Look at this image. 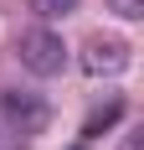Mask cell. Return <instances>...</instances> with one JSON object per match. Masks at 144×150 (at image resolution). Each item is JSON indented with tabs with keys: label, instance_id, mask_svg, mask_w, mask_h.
Returning <instances> with one entry per match:
<instances>
[{
	"label": "cell",
	"instance_id": "cell-1",
	"mask_svg": "<svg viewBox=\"0 0 144 150\" xmlns=\"http://www.w3.org/2000/svg\"><path fill=\"white\" fill-rule=\"evenodd\" d=\"M21 67L26 73H36V78H57L62 67H67V42H62L52 26H31V31H21Z\"/></svg>",
	"mask_w": 144,
	"mask_h": 150
},
{
	"label": "cell",
	"instance_id": "cell-2",
	"mask_svg": "<svg viewBox=\"0 0 144 150\" xmlns=\"http://www.w3.org/2000/svg\"><path fill=\"white\" fill-rule=\"evenodd\" d=\"M129 62H134V47L124 36H87L82 42V73L93 78H118Z\"/></svg>",
	"mask_w": 144,
	"mask_h": 150
},
{
	"label": "cell",
	"instance_id": "cell-3",
	"mask_svg": "<svg viewBox=\"0 0 144 150\" xmlns=\"http://www.w3.org/2000/svg\"><path fill=\"white\" fill-rule=\"evenodd\" d=\"M0 114L15 135H41L46 129V104L36 93H0Z\"/></svg>",
	"mask_w": 144,
	"mask_h": 150
},
{
	"label": "cell",
	"instance_id": "cell-4",
	"mask_svg": "<svg viewBox=\"0 0 144 150\" xmlns=\"http://www.w3.org/2000/svg\"><path fill=\"white\" fill-rule=\"evenodd\" d=\"M118 114H124V104H118V98H108V104H103L98 114H87V124H82V140H93L98 129H108V124H113Z\"/></svg>",
	"mask_w": 144,
	"mask_h": 150
},
{
	"label": "cell",
	"instance_id": "cell-5",
	"mask_svg": "<svg viewBox=\"0 0 144 150\" xmlns=\"http://www.w3.org/2000/svg\"><path fill=\"white\" fill-rule=\"evenodd\" d=\"M26 5L41 16V21H67V16L77 11V0H26Z\"/></svg>",
	"mask_w": 144,
	"mask_h": 150
},
{
	"label": "cell",
	"instance_id": "cell-6",
	"mask_svg": "<svg viewBox=\"0 0 144 150\" xmlns=\"http://www.w3.org/2000/svg\"><path fill=\"white\" fill-rule=\"evenodd\" d=\"M108 11L124 16V21H139V16H144V0H108Z\"/></svg>",
	"mask_w": 144,
	"mask_h": 150
},
{
	"label": "cell",
	"instance_id": "cell-7",
	"mask_svg": "<svg viewBox=\"0 0 144 150\" xmlns=\"http://www.w3.org/2000/svg\"><path fill=\"white\" fill-rule=\"evenodd\" d=\"M124 150H144V135L134 129V135H124Z\"/></svg>",
	"mask_w": 144,
	"mask_h": 150
},
{
	"label": "cell",
	"instance_id": "cell-8",
	"mask_svg": "<svg viewBox=\"0 0 144 150\" xmlns=\"http://www.w3.org/2000/svg\"><path fill=\"white\" fill-rule=\"evenodd\" d=\"M72 150H87V145H72Z\"/></svg>",
	"mask_w": 144,
	"mask_h": 150
}]
</instances>
